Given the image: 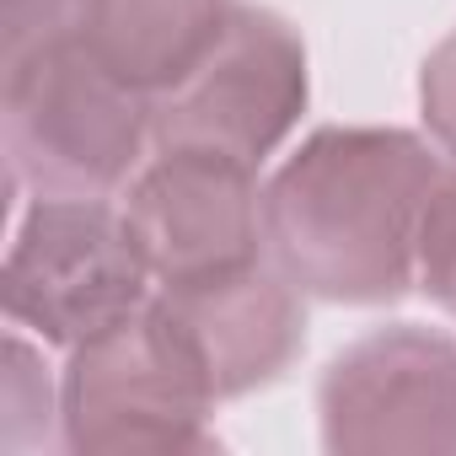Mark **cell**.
Segmentation results:
<instances>
[{
  "label": "cell",
  "instance_id": "obj_13",
  "mask_svg": "<svg viewBox=\"0 0 456 456\" xmlns=\"http://www.w3.org/2000/svg\"><path fill=\"white\" fill-rule=\"evenodd\" d=\"M65 12H70V0H0V28H6V38H17L44 22H60Z\"/></svg>",
  "mask_w": 456,
  "mask_h": 456
},
{
  "label": "cell",
  "instance_id": "obj_5",
  "mask_svg": "<svg viewBox=\"0 0 456 456\" xmlns=\"http://www.w3.org/2000/svg\"><path fill=\"white\" fill-rule=\"evenodd\" d=\"M312 102V65L301 33L269 6H237L209 60L151 102L156 145L232 156L264 172L301 129Z\"/></svg>",
  "mask_w": 456,
  "mask_h": 456
},
{
  "label": "cell",
  "instance_id": "obj_12",
  "mask_svg": "<svg viewBox=\"0 0 456 456\" xmlns=\"http://www.w3.org/2000/svg\"><path fill=\"white\" fill-rule=\"evenodd\" d=\"M419 129L456 161V33H445L419 65Z\"/></svg>",
  "mask_w": 456,
  "mask_h": 456
},
{
  "label": "cell",
  "instance_id": "obj_7",
  "mask_svg": "<svg viewBox=\"0 0 456 456\" xmlns=\"http://www.w3.org/2000/svg\"><path fill=\"white\" fill-rule=\"evenodd\" d=\"M118 204L156 290L204 285L269 258L264 183L232 156L156 145Z\"/></svg>",
  "mask_w": 456,
  "mask_h": 456
},
{
  "label": "cell",
  "instance_id": "obj_8",
  "mask_svg": "<svg viewBox=\"0 0 456 456\" xmlns=\"http://www.w3.org/2000/svg\"><path fill=\"white\" fill-rule=\"evenodd\" d=\"M156 306L172 317L220 403L280 381L306 349V290L290 285L274 258L204 285L156 290Z\"/></svg>",
  "mask_w": 456,
  "mask_h": 456
},
{
  "label": "cell",
  "instance_id": "obj_2",
  "mask_svg": "<svg viewBox=\"0 0 456 456\" xmlns=\"http://www.w3.org/2000/svg\"><path fill=\"white\" fill-rule=\"evenodd\" d=\"M0 134L12 188L81 199L124 193L156 151L151 102L108 76L65 17L6 38Z\"/></svg>",
  "mask_w": 456,
  "mask_h": 456
},
{
  "label": "cell",
  "instance_id": "obj_3",
  "mask_svg": "<svg viewBox=\"0 0 456 456\" xmlns=\"http://www.w3.org/2000/svg\"><path fill=\"white\" fill-rule=\"evenodd\" d=\"M215 408L193 349L156 306L65 349L60 451L70 456H188L220 451Z\"/></svg>",
  "mask_w": 456,
  "mask_h": 456
},
{
  "label": "cell",
  "instance_id": "obj_4",
  "mask_svg": "<svg viewBox=\"0 0 456 456\" xmlns=\"http://www.w3.org/2000/svg\"><path fill=\"white\" fill-rule=\"evenodd\" d=\"M151 296L156 280L118 199L33 193L0 269L6 328H22L49 349H76L145 312Z\"/></svg>",
  "mask_w": 456,
  "mask_h": 456
},
{
  "label": "cell",
  "instance_id": "obj_10",
  "mask_svg": "<svg viewBox=\"0 0 456 456\" xmlns=\"http://www.w3.org/2000/svg\"><path fill=\"white\" fill-rule=\"evenodd\" d=\"M44 349L33 333L6 328V387H0V413H6V429H0V445L12 456L38 445V440H60V381L44 365Z\"/></svg>",
  "mask_w": 456,
  "mask_h": 456
},
{
  "label": "cell",
  "instance_id": "obj_6",
  "mask_svg": "<svg viewBox=\"0 0 456 456\" xmlns=\"http://www.w3.org/2000/svg\"><path fill=\"white\" fill-rule=\"evenodd\" d=\"M328 456H456V338L387 322L344 344L317 381Z\"/></svg>",
  "mask_w": 456,
  "mask_h": 456
},
{
  "label": "cell",
  "instance_id": "obj_11",
  "mask_svg": "<svg viewBox=\"0 0 456 456\" xmlns=\"http://www.w3.org/2000/svg\"><path fill=\"white\" fill-rule=\"evenodd\" d=\"M413 290L456 317V161L440 167L429 199H424V220H419V280Z\"/></svg>",
  "mask_w": 456,
  "mask_h": 456
},
{
  "label": "cell",
  "instance_id": "obj_1",
  "mask_svg": "<svg viewBox=\"0 0 456 456\" xmlns=\"http://www.w3.org/2000/svg\"><path fill=\"white\" fill-rule=\"evenodd\" d=\"M445 156L424 129L322 124L264 177L269 258L312 301L392 306L419 280V220Z\"/></svg>",
  "mask_w": 456,
  "mask_h": 456
},
{
  "label": "cell",
  "instance_id": "obj_9",
  "mask_svg": "<svg viewBox=\"0 0 456 456\" xmlns=\"http://www.w3.org/2000/svg\"><path fill=\"white\" fill-rule=\"evenodd\" d=\"M242 0H70L81 49L145 102L188 81L225 38Z\"/></svg>",
  "mask_w": 456,
  "mask_h": 456
}]
</instances>
